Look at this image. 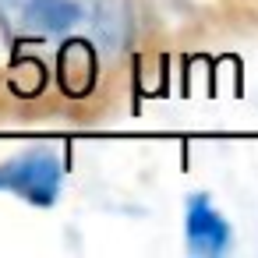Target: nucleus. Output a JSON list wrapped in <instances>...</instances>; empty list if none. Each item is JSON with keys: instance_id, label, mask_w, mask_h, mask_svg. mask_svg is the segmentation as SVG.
Listing matches in <instances>:
<instances>
[{"instance_id": "f257e3e1", "label": "nucleus", "mask_w": 258, "mask_h": 258, "mask_svg": "<svg viewBox=\"0 0 258 258\" xmlns=\"http://www.w3.org/2000/svg\"><path fill=\"white\" fill-rule=\"evenodd\" d=\"M0 29L18 43L117 53L127 43L124 0H0Z\"/></svg>"}, {"instance_id": "f03ea898", "label": "nucleus", "mask_w": 258, "mask_h": 258, "mask_svg": "<svg viewBox=\"0 0 258 258\" xmlns=\"http://www.w3.org/2000/svg\"><path fill=\"white\" fill-rule=\"evenodd\" d=\"M64 159L53 149H25L0 159V195H15L25 205L50 209L64 191Z\"/></svg>"}, {"instance_id": "7ed1b4c3", "label": "nucleus", "mask_w": 258, "mask_h": 258, "mask_svg": "<svg viewBox=\"0 0 258 258\" xmlns=\"http://www.w3.org/2000/svg\"><path fill=\"white\" fill-rule=\"evenodd\" d=\"M184 244L198 258H223L233 247V226L205 191H195L184 202Z\"/></svg>"}]
</instances>
